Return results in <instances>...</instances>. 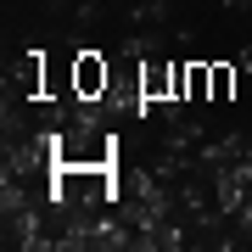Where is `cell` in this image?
<instances>
[{"instance_id":"3957f363","label":"cell","mask_w":252,"mask_h":252,"mask_svg":"<svg viewBox=\"0 0 252 252\" xmlns=\"http://www.w3.org/2000/svg\"><path fill=\"white\" fill-rule=\"evenodd\" d=\"M207 67H213V101H230V95H235V73H241V67H235V62H207Z\"/></svg>"},{"instance_id":"5b68a950","label":"cell","mask_w":252,"mask_h":252,"mask_svg":"<svg viewBox=\"0 0 252 252\" xmlns=\"http://www.w3.org/2000/svg\"><path fill=\"white\" fill-rule=\"evenodd\" d=\"M235 67H241V73H252V45H247L241 56H235Z\"/></svg>"},{"instance_id":"7a4b0ae2","label":"cell","mask_w":252,"mask_h":252,"mask_svg":"<svg viewBox=\"0 0 252 252\" xmlns=\"http://www.w3.org/2000/svg\"><path fill=\"white\" fill-rule=\"evenodd\" d=\"M185 101H213V67H207V62H190V79H185Z\"/></svg>"},{"instance_id":"6da1fadb","label":"cell","mask_w":252,"mask_h":252,"mask_svg":"<svg viewBox=\"0 0 252 252\" xmlns=\"http://www.w3.org/2000/svg\"><path fill=\"white\" fill-rule=\"evenodd\" d=\"M107 84H112V62H107V56H101V51H73V95L101 101Z\"/></svg>"},{"instance_id":"8992f818","label":"cell","mask_w":252,"mask_h":252,"mask_svg":"<svg viewBox=\"0 0 252 252\" xmlns=\"http://www.w3.org/2000/svg\"><path fill=\"white\" fill-rule=\"evenodd\" d=\"M224 6H230V11H247V6H252V0H224Z\"/></svg>"},{"instance_id":"52a82bcc","label":"cell","mask_w":252,"mask_h":252,"mask_svg":"<svg viewBox=\"0 0 252 252\" xmlns=\"http://www.w3.org/2000/svg\"><path fill=\"white\" fill-rule=\"evenodd\" d=\"M247 157H252V140H247Z\"/></svg>"},{"instance_id":"277c9868","label":"cell","mask_w":252,"mask_h":252,"mask_svg":"<svg viewBox=\"0 0 252 252\" xmlns=\"http://www.w3.org/2000/svg\"><path fill=\"white\" fill-rule=\"evenodd\" d=\"M235 230H241V235H252V196L241 202V213H235Z\"/></svg>"}]
</instances>
